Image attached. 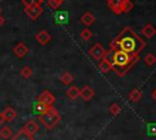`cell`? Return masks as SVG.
Instances as JSON below:
<instances>
[{
  "label": "cell",
  "mask_w": 156,
  "mask_h": 140,
  "mask_svg": "<svg viewBox=\"0 0 156 140\" xmlns=\"http://www.w3.org/2000/svg\"><path fill=\"white\" fill-rule=\"evenodd\" d=\"M2 113H4V117H5V121H6V122H11V121H13V119L16 118V116H17L16 111H15L11 106L5 107V110L2 111Z\"/></svg>",
  "instance_id": "13"
},
{
  "label": "cell",
  "mask_w": 156,
  "mask_h": 140,
  "mask_svg": "<svg viewBox=\"0 0 156 140\" xmlns=\"http://www.w3.org/2000/svg\"><path fill=\"white\" fill-rule=\"evenodd\" d=\"M60 119H61L60 113H58L57 110H56L55 107H52V106L48 107V110H46L43 114L39 116L40 123H41L46 129H52V128H55V127L58 124Z\"/></svg>",
  "instance_id": "3"
},
{
  "label": "cell",
  "mask_w": 156,
  "mask_h": 140,
  "mask_svg": "<svg viewBox=\"0 0 156 140\" xmlns=\"http://www.w3.org/2000/svg\"><path fill=\"white\" fill-rule=\"evenodd\" d=\"M119 111H121V106H119V105H117V103H112V105L110 106V112H111L112 116L118 114Z\"/></svg>",
  "instance_id": "27"
},
{
  "label": "cell",
  "mask_w": 156,
  "mask_h": 140,
  "mask_svg": "<svg viewBox=\"0 0 156 140\" xmlns=\"http://www.w3.org/2000/svg\"><path fill=\"white\" fill-rule=\"evenodd\" d=\"M89 55H90L94 60L100 61L101 58L105 57V55H106V50L104 49V46H102L100 43H96L95 45H93V46L90 47V50H89Z\"/></svg>",
  "instance_id": "5"
},
{
  "label": "cell",
  "mask_w": 156,
  "mask_h": 140,
  "mask_svg": "<svg viewBox=\"0 0 156 140\" xmlns=\"http://www.w3.org/2000/svg\"><path fill=\"white\" fill-rule=\"evenodd\" d=\"M48 6L50 7V9H52V10H56V9H58L60 6H61V4H62V1H60V0H48Z\"/></svg>",
  "instance_id": "25"
},
{
  "label": "cell",
  "mask_w": 156,
  "mask_h": 140,
  "mask_svg": "<svg viewBox=\"0 0 156 140\" xmlns=\"http://www.w3.org/2000/svg\"><path fill=\"white\" fill-rule=\"evenodd\" d=\"M106 2L108 9L116 15L127 13L133 9V2L130 0H106Z\"/></svg>",
  "instance_id": "4"
},
{
  "label": "cell",
  "mask_w": 156,
  "mask_h": 140,
  "mask_svg": "<svg viewBox=\"0 0 156 140\" xmlns=\"http://www.w3.org/2000/svg\"><path fill=\"white\" fill-rule=\"evenodd\" d=\"M6 121H5V117H4V113L0 112V124H4Z\"/></svg>",
  "instance_id": "29"
},
{
  "label": "cell",
  "mask_w": 156,
  "mask_h": 140,
  "mask_svg": "<svg viewBox=\"0 0 156 140\" xmlns=\"http://www.w3.org/2000/svg\"><path fill=\"white\" fill-rule=\"evenodd\" d=\"M91 37H93V33H91V30H90L88 27L80 30V38H82L84 41H88Z\"/></svg>",
  "instance_id": "23"
},
{
  "label": "cell",
  "mask_w": 156,
  "mask_h": 140,
  "mask_svg": "<svg viewBox=\"0 0 156 140\" xmlns=\"http://www.w3.org/2000/svg\"><path fill=\"white\" fill-rule=\"evenodd\" d=\"M141 96H143V94H141V91L138 90V89H133V90L128 94V97H129V100H130L132 102H138V101L141 99Z\"/></svg>",
  "instance_id": "18"
},
{
  "label": "cell",
  "mask_w": 156,
  "mask_h": 140,
  "mask_svg": "<svg viewBox=\"0 0 156 140\" xmlns=\"http://www.w3.org/2000/svg\"><path fill=\"white\" fill-rule=\"evenodd\" d=\"M94 21H95V17H94V15H93L91 12H85V13L80 17V22H82L85 27L91 26V24L94 23Z\"/></svg>",
  "instance_id": "15"
},
{
  "label": "cell",
  "mask_w": 156,
  "mask_h": 140,
  "mask_svg": "<svg viewBox=\"0 0 156 140\" xmlns=\"http://www.w3.org/2000/svg\"><path fill=\"white\" fill-rule=\"evenodd\" d=\"M60 1H62V2H63V1H65V0H60Z\"/></svg>",
  "instance_id": "33"
},
{
  "label": "cell",
  "mask_w": 156,
  "mask_h": 140,
  "mask_svg": "<svg viewBox=\"0 0 156 140\" xmlns=\"http://www.w3.org/2000/svg\"><path fill=\"white\" fill-rule=\"evenodd\" d=\"M111 55V58L106 57L110 60L111 62V69L115 71V73L119 77H123L138 61H139V56H133L130 54H127L124 51L121 50H115L108 52Z\"/></svg>",
  "instance_id": "2"
},
{
  "label": "cell",
  "mask_w": 156,
  "mask_h": 140,
  "mask_svg": "<svg viewBox=\"0 0 156 140\" xmlns=\"http://www.w3.org/2000/svg\"><path fill=\"white\" fill-rule=\"evenodd\" d=\"M0 136L2 139H10L12 136V129L9 127V125H5V127H1L0 128Z\"/></svg>",
  "instance_id": "19"
},
{
  "label": "cell",
  "mask_w": 156,
  "mask_h": 140,
  "mask_svg": "<svg viewBox=\"0 0 156 140\" xmlns=\"http://www.w3.org/2000/svg\"><path fill=\"white\" fill-rule=\"evenodd\" d=\"M99 69H100L101 73H107L108 71H111V62H110V60L106 56L100 60V62H99Z\"/></svg>",
  "instance_id": "12"
},
{
  "label": "cell",
  "mask_w": 156,
  "mask_h": 140,
  "mask_svg": "<svg viewBox=\"0 0 156 140\" xmlns=\"http://www.w3.org/2000/svg\"><path fill=\"white\" fill-rule=\"evenodd\" d=\"M20 73H21V77H23V78L28 79V78H30V77H32V74H33V69H32L29 66H24V67H22V68H21Z\"/></svg>",
  "instance_id": "21"
},
{
  "label": "cell",
  "mask_w": 156,
  "mask_h": 140,
  "mask_svg": "<svg viewBox=\"0 0 156 140\" xmlns=\"http://www.w3.org/2000/svg\"><path fill=\"white\" fill-rule=\"evenodd\" d=\"M151 96H152V99L156 101V89H154V90H152V94H151Z\"/></svg>",
  "instance_id": "31"
},
{
  "label": "cell",
  "mask_w": 156,
  "mask_h": 140,
  "mask_svg": "<svg viewBox=\"0 0 156 140\" xmlns=\"http://www.w3.org/2000/svg\"><path fill=\"white\" fill-rule=\"evenodd\" d=\"M79 96H80L84 101H89V100H91L93 96H94V90H93L90 86H87V85H85L83 89H80Z\"/></svg>",
  "instance_id": "11"
},
{
  "label": "cell",
  "mask_w": 156,
  "mask_h": 140,
  "mask_svg": "<svg viewBox=\"0 0 156 140\" xmlns=\"http://www.w3.org/2000/svg\"><path fill=\"white\" fill-rule=\"evenodd\" d=\"M39 1H40V2H43V1H44V0H39Z\"/></svg>",
  "instance_id": "32"
},
{
  "label": "cell",
  "mask_w": 156,
  "mask_h": 140,
  "mask_svg": "<svg viewBox=\"0 0 156 140\" xmlns=\"http://www.w3.org/2000/svg\"><path fill=\"white\" fill-rule=\"evenodd\" d=\"M155 33H156V29L154 28V26L152 24H146V26H144L143 27V29H141V34L143 35H145L146 38H152L154 35H155Z\"/></svg>",
  "instance_id": "17"
},
{
  "label": "cell",
  "mask_w": 156,
  "mask_h": 140,
  "mask_svg": "<svg viewBox=\"0 0 156 140\" xmlns=\"http://www.w3.org/2000/svg\"><path fill=\"white\" fill-rule=\"evenodd\" d=\"M144 62H145L146 66H152V65H155V63H156V57H155V55L147 54V55L144 57Z\"/></svg>",
  "instance_id": "24"
},
{
  "label": "cell",
  "mask_w": 156,
  "mask_h": 140,
  "mask_svg": "<svg viewBox=\"0 0 156 140\" xmlns=\"http://www.w3.org/2000/svg\"><path fill=\"white\" fill-rule=\"evenodd\" d=\"M48 107H50V106H46V105H44V103H41V102L38 101V102L34 105V112L40 116V114H43V113L48 110Z\"/></svg>",
  "instance_id": "22"
},
{
  "label": "cell",
  "mask_w": 156,
  "mask_h": 140,
  "mask_svg": "<svg viewBox=\"0 0 156 140\" xmlns=\"http://www.w3.org/2000/svg\"><path fill=\"white\" fill-rule=\"evenodd\" d=\"M22 4L24 7H29V6H35V5H40L39 0H22Z\"/></svg>",
  "instance_id": "26"
},
{
  "label": "cell",
  "mask_w": 156,
  "mask_h": 140,
  "mask_svg": "<svg viewBox=\"0 0 156 140\" xmlns=\"http://www.w3.org/2000/svg\"><path fill=\"white\" fill-rule=\"evenodd\" d=\"M79 91H80V89H79L78 86L72 85V86H69V88L67 89L66 95L68 96V99H71V100H76V99L79 97Z\"/></svg>",
  "instance_id": "16"
},
{
  "label": "cell",
  "mask_w": 156,
  "mask_h": 140,
  "mask_svg": "<svg viewBox=\"0 0 156 140\" xmlns=\"http://www.w3.org/2000/svg\"><path fill=\"white\" fill-rule=\"evenodd\" d=\"M27 52H28V46L24 44V43H18V44H16L15 45V47H13V54L17 56V57H24L26 55H27Z\"/></svg>",
  "instance_id": "10"
},
{
  "label": "cell",
  "mask_w": 156,
  "mask_h": 140,
  "mask_svg": "<svg viewBox=\"0 0 156 140\" xmlns=\"http://www.w3.org/2000/svg\"><path fill=\"white\" fill-rule=\"evenodd\" d=\"M38 101L41 102V103H44V105H46V106H52L54 102H55V96H54L50 91L44 90V91L38 96Z\"/></svg>",
  "instance_id": "7"
},
{
  "label": "cell",
  "mask_w": 156,
  "mask_h": 140,
  "mask_svg": "<svg viewBox=\"0 0 156 140\" xmlns=\"http://www.w3.org/2000/svg\"><path fill=\"white\" fill-rule=\"evenodd\" d=\"M56 19L57 21H65L66 19V13L65 12H60L56 15Z\"/></svg>",
  "instance_id": "28"
},
{
  "label": "cell",
  "mask_w": 156,
  "mask_h": 140,
  "mask_svg": "<svg viewBox=\"0 0 156 140\" xmlns=\"http://www.w3.org/2000/svg\"><path fill=\"white\" fill-rule=\"evenodd\" d=\"M146 46V41H144L130 27H124L119 34L115 38V40L110 45V50H121L133 56H139L140 51Z\"/></svg>",
  "instance_id": "1"
},
{
  "label": "cell",
  "mask_w": 156,
  "mask_h": 140,
  "mask_svg": "<svg viewBox=\"0 0 156 140\" xmlns=\"http://www.w3.org/2000/svg\"><path fill=\"white\" fill-rule=\"evenodd\" d=\"M24 131H27L28 134H30V135H34V134H37L38 133V130H39V125H38V123L35 122V121H33V119H30V121H28L24 125H23V128H22Z\"/></svg>",
  "instance_id": "9"
},
{
  "label": "cell",
  "mask_w": 156,
  "mask_h": 140,
  "mask_svg": "<svg viewBox=\"0 0 156 140\" xmlns=\"http://www.w3.org/2000/svg\"><path fill=\"white\" fill-rule=\"evenodd\" d=\"M4 23H5V18L2 17V15H1V9H0V27H1Z\"/></svg>",
  "instance_id": "30"
},
{
  "label": "cell",
  "mask_w": 156,
  "mask_h": 140,
  "mask_svg": "<svg viewBox=\"0 0 156 140\" xmlns=\"http://www.w3.org/2000/svg\"><path fill=\"white\" fill-rule=\"evenodd\" d=\"M35 40L40 44V45H46L50 40H51V35L48 30L43 29V30H39L37 34H35Z\"/></svg>",
  "instance_id": "8"
},
{
  "label": "cell",
  "mask_w": 156,
  "mask_h": 140,
  "mask_svg": "<svg viewBox=\"0 0 156 140\" xmlns=\"http://www.w3.org/2000/svg\"><path fill=\"white\" fill-rule=\"evenodd\" d=\"M60 80H61L65 85H68L69 83H72V80H73V75H72L71 73H68V72H63V73L60 75Z\"/></svg>",
  "instance_id": "20"
},
{
  "label": "cell",
  "mask_w": 156,
  "mask_h": 140,
  "mask_svg": "<svg viewBox=\"0 0 156 140\" xmlns=\"http://www.w3.org/2000/svg\"><path fill=\"white\" fill-rule=\"evenodd\" d=\"M24 12H26V15H27L30 19H38L39 16L43 13V7H41L40 5L24 7Z\"/></svg>",
  "instance_id": "6"
},
{
  "label": "cell",
  "mask_w": 156,
  "mask_h": 140,
  "mask_svg": "<svg viewBox=\"0 0 156 140\" xmlns=\"http://www.w3.org/2000/svg\"><path fill=\"white\" fill-rule=\"evenodd\" d=\"M11 140H34V139H33V135L28 134V133L24 131L23 129H20V130L13 135V138H12Z\"/></svg>",
  "instance_id": "14"
}]
</instances>
